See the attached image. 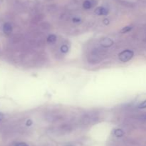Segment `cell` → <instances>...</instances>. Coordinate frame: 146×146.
Wrapping results in <instances>:
<instances>
[{
	"label": "cell",
	"instance_id": "6da1fadb",
	"mask_svg": "<svg viewBox=\"0 0 146 146\" xmlns=\"http://www.w3.org/2000/svg\"><path fill=\"white\" fill-rule=\"evenodd\" d=\"M134 55L133 52L131 50H125L119 54V60L123 62H126L131 60Z\"/></svg>",
	"mask_w": 146,
	"mask_h": 146
},
{
	"label": "cell",
	"instance_id": "7a4b0ae2",
	"mask_svg": "<svg viewBox=\"0 0 146 146\" xmlns=\"http://www.w3.org/2000/svg\"><path fill=\"white\" fill-rule=\"evenodd\" d=\"M100 44L104 47H110L113 44V41L108 37H104L100 40Z\"/></svg>",
	"mask_w": 146,
	"mask_h": 146
},
{
	"label": "cell",
	"instance_id": "3957f363",
	"mask_svg": "<svg viewBox=\"0 0 146 146\" xmlns=\"http://www.w3.org/2000/svg\"><path fill=\"white\" fill-rule=\"evenodd\" d=\"M3 32L5 34H10L12 31V25L10 24L9 22H6L5 24H4L2 27Z\"/></svg>",
	"mask_w": 146,
	"mask_h": 146
},
{
	"label": "cell",
	"instance_id": "277c9868",
	"mask_svg": "<svg viewBox=\"0 0 146 146\" xmlns=\"http://www.w3.org/2000/svg\"><path fill=\"white\" fill-rule=\"evenodd\" d=\"M95 14L99 16H105L108 14V10L107 9L104 8V7H100L96 9Z\"/></svg>",
	"mask_w": 146,
	"mask_h": 146
},
{
	"label": "cell",
	"instance_id": "5b68a950",
	"mask_svg": "<svg viewBox=\"0 0 146 146\" xmlns=\"http://www.w3.org/2000/svg\"><path fill=\"white\" fill-rule=\"evenodd\" d=\"M83 7H84V9H90L91 8H92L93 4L92 2L89 0H86L84 3H83Z\"/></svg>",
	"mask_w": 146,
	"mask_h": 146
},
{
	"label": "cell",
	"instance_id": "8992f818",
	"mask_svg": "<svg viewBox=\"0 0 146 146\" xmlns=\"http://www.w3.org/2000/svg\"><path fill=\"white\" fill-rule=\"evenodd\" d=\"M56 41V36L54 35V34H51L47 38V42L50 44H52V43H54Z\"/></svg>",
	"mask_w": 146,
	"mask_h": 146
},
{
	"label": "cell",
	"instance_id": "52a82bcc",
	"mask_svg": "<svg viewBox=\"0 0 146 146\" xmlns=\"http://www.w3.org/2000/svg\"><path fill=\"white\" fill-rule=\"evenodd\" d=\"M114 135L116 137H122L124 135V132L121 129H116L114 130Z\"/></svg>",
	"mask_w": 146,
	"mask_h": 146
},
{
	"label": "cell",
	"instance_id": "ba28073f",
	"mask_svg": "<svg viewBox=\"0 0 146 146\" xmlns=\"http://www.w3.org/2000/svg\"><path fill=\"white\" fill-rule=\"evenodd\" d=\"M120 1L121 4L124 6H126V7H133V4H132L131 2H129L128 1H124V0H118Z\"/></svg>",
	"mask_w": 146,
	"mask_h": 146
},
{
	"label": "cell",
	"instance_id": "9c48e42d",
	"mask_svg": "<svg viewBox=\"0 0 146 146\" xmlns=\"http://www.w3.org/2000/svg\"><path fill=\"white\" fill-rule=\"evenodd\" d=\"M68 50H69V47H68V45H66V44H64V45H62L61 47V52L67 53L68 52Z\"/></svg>",
	"mask_w": 146,
	"mask_h": 146
},
{
	"label": "cell",
	"instance_id": "30bf717a",
	"mask_svg": "<svg viewBox=\"0 0 146 146\" xmlns=\"http://www.w3.org/2000/svg\"><path fill=\"white\" fill-rule=\"evenodd\" d=\"M131 29H132V27H129V26H128V27H125L122 29V30H121V32L126 33V32H128V31H131Z\"/></svg>",
	"mask_w": 146,
	"mask_h": 146
},
{
	"label": "cell",
	"instance_id": "8fae6325",
	"mask_svg": "<svg viewBox=\"0 0 146 146\" xmlns=\"http://www.w3.org/2000/svg\"><path fill=\"white\" fill-rule=\"evenodd\" d=\"M138 108H140V109L146 108V100H145V101H143V102H141V104L138 105Z\"/></svg>",
	"mask_w": 146,
	"mask_h": 146
},
{
	"label": "cell",
	"instance_id": "7c38bea8",
	"mask_svg": "<svg viewBox=\"0 0 146 146\" xmlns=\"http://www.w3.org/2000/svg\"><path fill=\"white\" fill-rule=\"evenodd\" d=\"M14 146H29L27 143H23V142H19V143H17L14 145Z\"/></svg>",
	"mask_w": 146,
	"mask_h": 146
},
{
	"label": "cell",
	"instance_id": "4fadbf2b",
	"mask_svg": "<svg viewBox=\"0 0 146 146\" xmlns=\"http://www.w3.org/2000/svg\"><path fill=\"white\" fill-rule=\"evenodd\" d=\"M73 21L76 23H78L81 21V19L78 18V17H74V18H73Z\"/></svg>",
	"mask_w": 146,
	"mask_h": 146
},
{
	"label": "cell",
	"instance_id": "5bb4252c",
	"mask_svg": "<svg viewBox=\"0 0 146 146\" xmlns=\"http://www.w3.org/2000/svg\"><path fill=\"white\" fill-rule=\"evenodd\" d=\"M4 114H2L1 113H0V121H1V120H3V119H4Z\"/></svg>",
	"mask_w": 146,
	"mask_h": 146
},
{
	"label": "cell",
	"instance_id": "9a60e30c",
	"mask_svg": "<svg viewBox=\"0 0 146 146\" xmlns=\"http://www.w3.org/2000/svg\"><path fill=\"white\" fill-rule=\"evenodd\" d=\"M67 146H71V145H67Z\"/></svg>",
	"mask_w": 146,
	"mask_h": 146
}]
</instances>
